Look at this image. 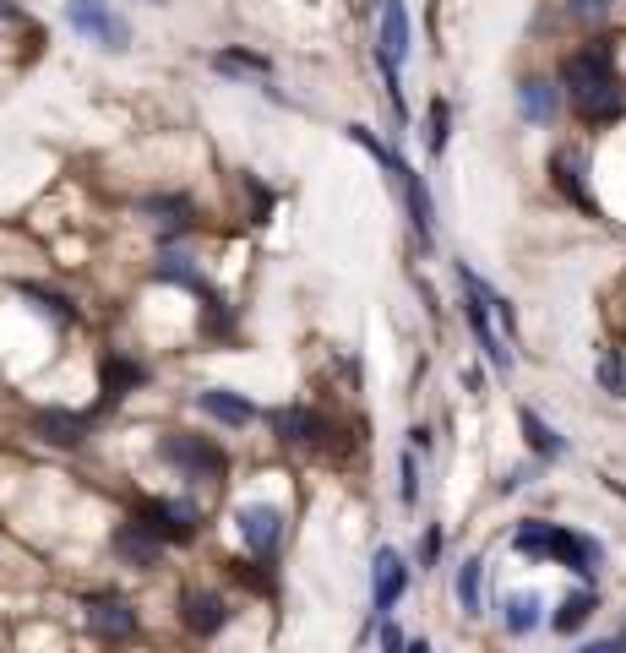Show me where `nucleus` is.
Wrapping results in <instances>:
<instances>
[{
	"mask_svg": "<svg viewBox=\"0 0 626 653\" xmlns=\"http://www.w3.org/2000/svg\"><path fill=\"white\" fill-rule=\"evenodd\" d=\"M562 87L572 93V110H577L588 126L622 121L626 87H622V76H616V50H610V39H594V44L572 50L562 61Z\"/></svg>",
	"mask_w": 626,
	"mask_h": 653,
	"instance_id": "obj_1",
	"label": "nucleus"
},
{
	"mask_svg": "<svg viewBox=\"0 0 626 653\" xmlns=\"http://www.w3.org/2000/svg\"><path fill=\"white\" fill-rule=\"evenodd\" d=\"M458 283H463V322L474 332V343H480V354L496 365V371H512V349L496 338V326H491V305H485V278L469 267V261H458Z\"/></svg>",
	"mask_w": 626,
	"mask_h": 653,
	"instance_id": "obj_2",
	"label": "nucleus"
},
{
	"mask_svg": "<svg viewBox=\"0 0 626 653\" xmlns=\"http://www.w3.org/2000/svg\"><path fill=\"white\" fill-rule=\"evenodd\" d=\"M65 22H71L88 44H99V50H110V55H125V50H131V28H125V17L110 0H71V6H65Z\"/></svg>",
	"mask_w": 626,
	"mask_h": 653,
	"instance_id": "obj_3",
	"label": "nucleus"
},
{
	"mask_svg": "<svg viewBox=\"0 0 626 653\" xmlns=\"http://www.w3.org/2000/svg\"><path fill=\"white\" fill-rule=\"evenodd\" d=\"M158 457L175 463L186 479H218V474L229 468L224 447H218L213 436H196V431H175V436H164V442H158Z\"/></svg>",
	"mask_w": 626,
	"mask_h": 653,
	"instance_id": "obj_4",
	"label": "nucleus"
},
{
	"mask_svg": "<svg viewBox=\"0 0 626 653\" xmlns=\"http://www.w3.org/2000/svg\"><path fill=\"white\" fill-rule=\"evenodd\" d=\"M267 425L278 431L284 447H321V442H327V419H321L316 408H306V403H284V408H273Z\"/></svg>",
	"mask_w": 626,
	"mask_h": 653,
	"instance_id": "obj_5",
	"label": "nucleus"
},
{
	"mask_svg": "<svg viewBox=\"0 0 626 653\" xmlns=\"http://www.w3.org/2000/svg\"><path fill=\"white\" fill-rule=\"evenodd\" d=\"M235 528H240V539H246L256 556H273V550L284 545V512L267 507V501H246V507L235 512Z\"/></svg>",
	"mask_w": 626,
	"mask_h": 653,
	"instance_id": "obj_6",
	"label": "nucleus"
},
{
	"mask_svg": "<svg viewBox=\"0 0 626 653\" xmlns=\"http://www.w3.org/2000/svg\"><path fill=\"white\" fill-rule=\"evenodd\" d=\"M110 550H115V561H121V567H136V572H147V567H158V561H164V539H158V533H147L136 518H125L121 528H115Z\"/></svg>",
	"mask_w": 626,
	"mask_h": 653,
	"instance_id": "obj_7",
	"label": "nucleus"
},
{
	"mask_svg": "<svg viewBox=\"0 0 626 653\" xmlns=\"http://www.w3.org/2000/svg\"><path fill=\"white\" fill-rule=\"evenodd\" d=\"M131 518L142 522L147 533H158L164 545H186L191 533H196V518H191V507H181V501H142Z\"/></svg>",
	"mask_w": 626,
	"mask_h": 653,
	"instance_id": "obj_8",
	"label": "nucleus"
},
{
	"mask_svg": "<svg viewBox=\"0 0 626 653\" xmlns=\"http://www.w3.org/2000/svg\"><path fill=\"white\" fill-rule=\"evenodd\" d=\"M88 626L104 643H125V638H136V610L125 599H115V593H93L88 599Z\"/></svg>",
	"mask_w": 626,
	"mask_h": 653,
	"instance_id": "obj_9",
	"label": "nucleus"
},
{
	"mask_svg": "<svg viewBox=\"0 0 626 653\" xmlns=\"http://www.w3.org/2000/svg\"><path fill=\"white\" fill-rule=\"evenodd\" d=\"M409 588V561L398 550H376V567H371V604L376 615H392V604L403 599Z\"/></svg>",
	"mask_w": 626,
	"mask_h": 653,
	"instance_id": "obj_10",
	"label": "nucleus"
},
{
	"mask_svg": "<svg viewBox=\"0 0 626 653\" xmlns=\"http://www.w3.org/2000/svg\"><path fill=\"white\" fill-rule=\"evenodd\" d=\"M224 621H229L224 593L196 588V593H186V599H181V626H186L191 638H213V632H224Z\"/></svg>",
	"mask_w": 626,
	"mask_h": 653,
	"instance_id": "obj_11",
	"label": "nucleus"
},
{
	"mask_svg": "<svg viewBox=\"0 0 626 653\" xmlns=\"http://www.w3.org/2000/svg\"><path fill=\"white\" fill-rule=\"evenodd\" d=\"M392 180H398V191H403V201H409V224H414L420 246H431V235H437V207H431L425 180H420L409 164H398V169H392Z\"/></svg>",
	"mask_w": 626,
	"mask_h": 653,
	"instance_id": "obj_12",
	"label": "nucleus"
},
{
	"mask_svg": "<svg viewBox=\"0 0 626 653\" xmlns=\"http://www.w3.org/2000/svg\"><path fill=\"white\" fill-rule=\"evenodd\" d=\"M376 55L392 65L409 61V11L403 0H381V33H376Z\"/></svg>",
	"mask_w": 626,
	"mask_h": 653,
	"instance_id": "obj_13",
	"label": "nucleus"
},
{
	"mask_svg": "<svg viewBox=\"0 0 626 653\" xmlns=\"http://www.w3.org/2000/svg\"><path fill=\"white\" fill-rule=\"evenodd\" d=\"M517 110H523V121L551 126V121H556V110H562V87H556V82H545V76H523V82H517Z\"/></svg>",
	"mask_w": 626,
	"mask_h": 653,
	"instance_id": "obj_14",
	"label": "nucleus"
},
{
	"mask_svg": "<svg viewBox=\"0 0 626 653\" xmlns=\"http://www.w3.org/2000/svg\"><path fill=\"white\" fill-rule=\"evenodd\" d=\"M33 431H39V442L76 447V442L88 436V414H76V408H39V414H33Z\"/></svg>",
	"mask_w": 626,
	"mask_h": 653,
	"instance_id": "obj_15",
	"label": "nucleus"
},
{
	"mask_svg": "<svg viewBox=\"0 0 626 653\" xmlns=\"http://www.w3.org/2000/svg\"><path fill=\"white\" fill-rule=\"evenodd\" d=\"M213 71H224V76H235V82H267L273 76V61L267 55H256L246 44H224V50H213Z\"/></svg>",
	"mask_w": 626,
	"mask_h": 653,
	"instance_id": "obj_16",
	"label": "nucleus"
},
{
	"mask_svg": "<svg viewBox=\"0 0 626 653\" xmlns=\"http://www.w3.org/2000/svg\"><path fill=\"white\" fill-rule=\"evenodd\" d=\"M594 610H599V588L583 583V588H572V593L562 599V610L551 615V626L572 638V632H583V626H588V615H594Z\"/></svg>",
	"mask_w": 626,
	"mask_h": 653,
	"instance_id": "obj_17",
	"label": "nucleus"
},
{
	"mask_svg": "<svg viewBox=\"0 0 626 653\" xmlns=\"http://www.w3.org/2000/svg\"><path fill=\"white\" fill-rule=\"evenodd\" d=\"M196 403H202V408H207L213 419H224L229 431H240V425H250V419H256V408H250V403H246V397H240V392L207 387V392H202V397H196Z\"/></svg>",
	"mask_w": 626,
	"mask_h": 653,
	"instance_id": "obj_18",
	"label": "nucleus"
},
{
	"mask_svg": "<svg viewBox=\"0 0 626 653\" xmlns=\"http://www.w3.org/2000/svg\"><path fill=\"white\" fill-rule=\"evenodd\" d=\"M551 539H556V522L528 518V522H517V528H512V550H517V556H528V561H551Z\"/></svg>",
	"mask_w": 626,
	"mask_h": 653,
	"instance_id": "obj_19",
	"label": "nucleus"
},
{
	"mask_svg": "<svg viewBox=\"0 0 626 653\" xmlns=\"http://www.w3.org/2000/svg\"><path fill=\"white\" fill-rule=\"evenodd\" d=\"M517 425H523V436H528V447H534V457H566V442L534 414V408H517Z\"/></svg>",
	"mask_w": 626,
	"mask_h": 653,
	"instance_id": "obj_20",
	"label": "nucleus"
},
{
	"mask_svg": "<svg viewBox=\"0 0 626 653\" xmlns=\"http://www.w3.org/2000/svg\"><path fill=\"white\" fill-rule=\"evenodd\" d=\"M540 610H545L540 593H512V599H501V621H506V632H517V638L540 626Z\"/></svg>",
	"mask_w": 626,
	"mask_h": 653,
	"instance_id": "obj_21",
	"label": "nucleus"
},
{
	"mask_svg": "<svg viewBox=\"0 0 626 653\" xmlns=\"http://www.w3.org/2000/svg\"><path fill=\"white\" fill-rule=\"evenodd\" d=\"M551 169H556V186H562L583 213H594V196H588V186H583V158H577V153H556Z\"/></svg>",
	"mask_w": 626,
	"mask_h": 653,
	"instance_id": "obj_22",
	"label": "nucleus"
},
{
	"mask_svg": "<svg viewBox=\"0 0 626 653\" xmlns=\"http://www.w3.org/2000/svg\"><path fill=\"white\" fill-rule=\"evenodd\" d=\"M153 278H164V283H181V289H191V294H207V283H202V272H196V261L181 251H164L158 257V267H153Z\"/></svg>",
	"mask_w": 626,
	"mask_h": 653,
	"instance_id": "obj_23",
	"label": "nucleus"
},
{
	"mask_svg": "<svg viewBox=\"0 0 626 653\" xmlns=\"http://www.w3.org/2000/svg\"><path fill=\"white\" fill-rule=\"evenodd\" d=\"M136 382H142V365H136V360H115V354L104 360V403L125 397Z\"/></svg>",
	"mask_w": 626,
	"mask_h": 653,
	"instance_id": "obj_24",
	"label": "nucleus"
},
{
	"mask_svg": "<svg viewBox=\"0 0 626 653\" xmlns=\"http://www.w3.org/2000/svg\"><path fill=\"white\" fill-rule=\"evenodd\" d=\"M480 578H485V561L469 556L458 567V604H463V615H480Z\"/></svg>",
	"mask_w": 626,
	"mask_h": 653,
	"instance_id": "obj_25",
	"label": "nucleus"
},
{
	"mask_svg": "<svg viewBox=\"0 0 626 653\" xmlns=\"http://www.w3.org/2000/svg\"><path fill=\"white\" fill-rule=\"evenodd\" d=\"M447 136H452V104L447 99H431V115H425V147L431 153H447Z\"/></svg>",
	"mask_w": 626,
	"mask_h": 653,
	"instance_id": "obj_26",
	"label": "nucleus"
},
{
	"mask_svg": "<svg viewBox=\"0 0 626 653\" xmlns=\"http://www.w3.org/2000/svg\"><path fill=\"white\" fill-rule=\"evenodd\" d=\"M594 376H599V387L610 392V397H626V354L622 349H605L599 365H594Z\"/></svg>",
	"mask_w": 626,
	"mask_h": 653,
	"instance_id": "obj_27",
	"label": "nucleus"
},
{
	"mask_svg": "<svg viewBox=\"0 0 626 653\" xmlns=\"http://www.w3.org/2000/svg\"><path fill=\"white\" fill-rule=\"evenodd\" d=\"M349 142H360V147L371 153V158H376V164H381V169H387V175L398 169V158H392V153H387V147H381V142H376V136H371V131H366V126H349Z\"/></svg>",
	"mask_w": 626,
	"mask_h": 653,
	"instance_id": "obj_28",
	"label": "nucleus"
},
{
	"mask_svg": "<svg viewBox=\"0 0 626 653\" xmlns=\"http://www.w3.org/2000/svg\"><path fill=\"white\" fill-rule=\"evenodd\" d=\"M398 474H403L398 496H403V507H414V501H420V468H414V453H403V463H398Z\"/></svg>",
	"mask_w": 626,
	"mask_h": 653,
	"instance_id": "obj_29",
	"label": "nucleus"
},
{
	"mask_svg": "<svg viewBox=\"0 0 626 653\" xmlns=\"http://www.w3.org/2000/svg\"><path fill=\"white\" fill-rule=\"evenodd\" d=\"M566 6L577 22H605V11H610V0H566Z\"/></svg>",
	"mask_w": 626,
	"mask_h": 653,
	"instance_id": "obj_30",
	"label": "nucleus"
},
{
	"mask_svg": "<svg viewBox=\"0 0 626 653\" xmlns=\"http://www.w3.org/2000/svg\"><path fill=\"white\" fill-rule=\"evenodd\" d=\"M437 556H441V528L431 522V528H425V539H420V572H425V567H437Z\"/></svg>",
	"mask_w": 626,
	"mask_h": 653,
	"instance_id": "obj_31",
	"label": "nucleus"
},
{
	"mask_svg": "<svg viewBox=\"0 0 626 653\" xmlns=\"http://www.w3.org/2000/svg\"><path fill=\"white\" fill-rule=\"evenodd\" d=\"M577 653H626V638H599V643H583Z\"/></svg>",
	"mask_w": 626,
	"mask_h": 653,
	"instance_id": "obj_32",
	"label": "nucleus"
},
{
	"mask_svg": "<svg viewBox=\"0 0 626 653\" xmlns=\"http://www.w3.org/2000/svg\"><path fill=\"white\" fill-rule=\"evenodd\" d=\"M409 643H403V632L398 626H381V653H403Z\"/></svg>",
	"mask_w": 626,
	"mask_h": 653,
	"instance_id": "obj_33",
	"label": "nucleus"
},
{
	"mask_svg": "<svg viewBox=\"0 0 626 653\" xmlns=\"http://www.w3.org/2000/svg\"><path fill=\"white\" fill-rule=\"evenodd\" d=\"M523 479H534V468H512V474H506V479H501V490H517V485H523Z\"/></svg>",
	"mask_w": 626,
	"mask_h": 653,
	"instance_id": "obj_34",
	"label": "nucleus"
},
{
	"mask_svg": "<svg viewBox=\"0 0 626 653\" xmlns=\"http://www.w3.org/2000/svg\"><path fill=\"white\" fill-rule=\"evenodd\" d=\"M153 6H164V0H153Z\"/></svg>",
	"mask_w": 626,
	"mask_h": 653,
	"instance_id": "obj_35",
	"label": "nucleus"
}]
</instances>
